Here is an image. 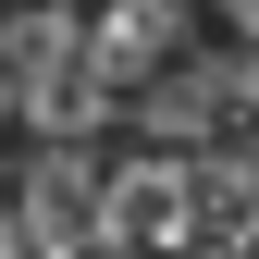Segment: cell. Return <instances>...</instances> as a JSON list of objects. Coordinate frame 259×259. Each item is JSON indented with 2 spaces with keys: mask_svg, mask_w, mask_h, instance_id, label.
I'll return each mask as SVG.
<instances>
[{
  "mask_svg": "<svg viewBox=\"0 0 259 259\" xmlns=\"http://www.w3.org/2000/svg\"><path fill=\"white\" fill-rule=\"evenodd\" d=\"M99 222H123L160 259H185L198 247V160H123V173H99Z\"/></svg>",
  "mask_w": 259,
  "mask_h": 259,
  "instance_id": "6da1fadb",
  "label": "cell"
},
{
  "mask_svg": "<svg viewBox=\"0 0 259 259\" xmlns=\"http://www.w3.org/2000/svg\"><path fill=\"white\" fill-rule=\"evenodd\" d=\"M99 235V160H87L74 136H37V160H25V247H87Z\"/></svg>",
  "mask_w": 259,
  "mask_h": 259,
  "instance_id": "7a4b0ae2",
  "label": "cell"
},
{
  "mask_svg": "<svg viewBox=\"0 0 259 259\" xmlns=\"http://www.w3.org/2000/svg\"><path fill=\"white\" fill-rule=\"evenodd\" d=\"M173 50H185V0H99L87 13V62L99 74H148Z\"/></svg>",
  "mask_w": 259,
  "mask_h": 259,
  "instance_id": "3957f363",
  "label": "cell"
},
{
  "mask_svg": "<svg viewBox=\"0 0 259 259\" xmlns=\"http://www.w3.org/2000/svg\"><path fill=\"white\" fill-rule=\"evenodd\" d=\"M210 99H235V74H148L136 123H148L160 148H173V136H210Z\"/></svg>",
  "mask_w": 259,
  "mask_h": 259,
  "instance_id": "277c9868",
  "label": "cell"
},
{
  "mask_svg": "<svg viewBox=\"0 0 259 259\" xmlns=\"http://www.w3.org/2000/svg\"><path fill=\"white\" fill-rule=\"evenodd\" d=\"M0 259H25V222H0Z\"/></svg>",
  "mask_w": 259,
  "mask_h": 259,
  "instance_id": "5b68a950",
  "label": "cell"
},
{
  "mask_svg": "<svg viewBox=\"0 0 259 259\" xmlns=\"http://www.w3.org/2000/svg\"><path fill=\"white\" fill-rule=\"evenodd\" d=\"M235 25H247V37H259V0H235Z\"/></svg>",
  "mask_w": 259,
  "mask_h": 259,
  "instance_id": "8992f818",
  "label": "cell"
},
{
  "mask_svg": "<svg viewBox=\"0 0 259 259\" xmlns=\"http://www.w3.org/2000/svg\"><path fill=\"white\" fill-rule=\"evenodd\" d=\"M222 259H259V247H222Z\"/></svg>",
  "mask_w": 259,
  "mask_h": 259,
  "instance_id": "52a82bcc",
  "label": "cell"
}]
</instances>
